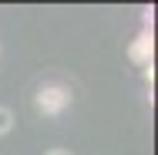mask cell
<instances>
[{
    "label": "cell",
    "instance_id": "cell-1",
    "mask_svg": "<svg viewBox=\"0 0 158 155\" xmlns=\"http://www.w3.org/2000/svg\"><path fill=\"white\" fill-rule=\"evenodd\" d=\"M34 105H37L40 115H61L64 108L71 105V91L64 84H44L37 91V98H34Z\"/></svg>",
    "mask_w": 158,
    "mask_h": 155
},
{
    "label": "cell",
    "instance_id": "cell-3",
    "mask_svg": "<svg viewBox=\"0 0 158 155\" xmlns=\"http://www.w3.org/2000/svg\"><path fill=\"white\" fill-rule=\"evenodd\" d=\"M10 128H14V111H10V108H3V105H0V135H7V131H10Z\"/></svg>",
    "mask_w": 158,
    "mask_h": 155
},
{
    "label": "cell",
    "instance_id": "cell-2",
    "mask_svg": "<svg viewBox=\"0 0 158 155\" xmlns=\"http://www.w3.org/2000/svg\"><path fill=\"white\" fill-rule=\"evenodd\" d=\"M152 54H155V37L152 31L145 27V31L138 34V41H131V47H128V58L135 64H145V67H152Z\"/></svg>",
    "mask_w": 158,
    "mask_h": 155
},
{
    "label": "cell",
    "instance_id": "cell-4",
    "mask_svg": "<svg viewBox=\"0 0 158 155\" xmlns=\"http://www.w3.org/2000/svg\"><path fill=\"white\" fill-rule=\"evenodd\" d=\"M47 155H71V152H67V149H51Z\"/></svg>",
    "mask_w": 158,
    "mask_h": 155
}]
</instances>
